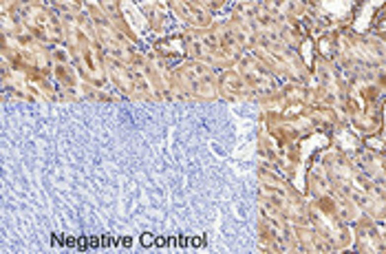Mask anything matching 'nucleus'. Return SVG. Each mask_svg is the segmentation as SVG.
I'll use <instances>...</instances> for the list:
<instances>
[{
    "instance_id": "f257e3e1",
    "label": "nucleus",
    "mask_w": 386,
    "mask_h": 254,
    "mask_svg": "<svg viewBox=\"0 0 386 254\" xmlns=\"http://www.w3.org/2000/svg\"><path fill=\"white\" fill-rule=\"evenodd\" d=\"M153 243H157V239L153 237V234H144V237H141V246H153Z\"/></svg>"
}]
</instances>
